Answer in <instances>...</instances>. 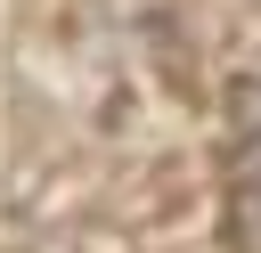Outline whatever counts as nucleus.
<instances>
[{
    "mask_svg": "<svg viewBox=\"0 0 261 253\" xmlns=\"http://www.w3.org/2000/svg\"><path fill=\"white\" fill-rule=\"evenodd\" d=\"M220 237H228V253H261V98L245 106L237 147H228V204H220Z\"/></svg>",
    "mask_w": 261,
    "mask_h": 253,
    "instance_id": "nucleus-1",
    "label": "nucleus"
}]
</instances>
